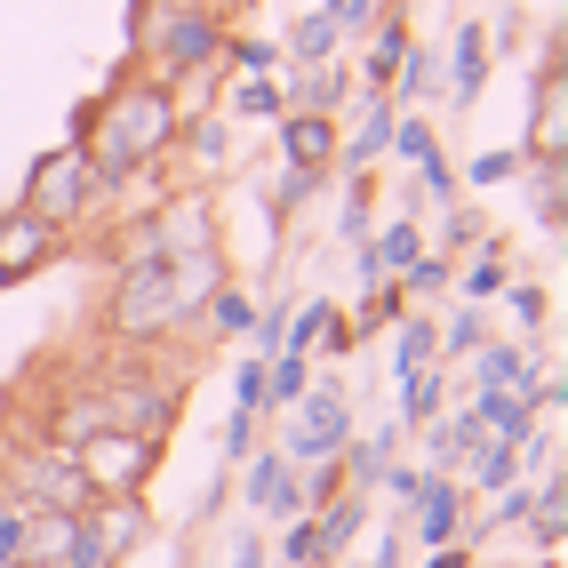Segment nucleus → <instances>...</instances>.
<instances>
[{
  "label": "nucleus",
  "instance_id": "obj_1",
  "mask_svg": "<svg viewBox=\"0 0 568 568\" xmlns=\"http://www.w3.org/2000/svg\"><path fill=\"white\" fill-rule=\"evenodd\" d=\"M97 400H104V425L112 433H144V440H169L176 433V416H184V376L161 368L153 353H112L104 376H89Z\"/></svg>",
  "mask_w": 568,
  "mask_h": 568
},
{
  "label": "nucleus",
  "instance_id": "obj_2",
  "mask_svg": "<svg viewBox=\"0 0 568 568\" xmlns=\"http://www.w3.org/2000/svg\"><path fill=\"white\" fill-rule=\"evenodd\" d=\"M224 24L216 9H153L136 24V72L144 81H161V89H184V81H201V72H216V57H224Z\"/></svg>",
  "mask_w": 568,
  "mask_h": 568
},
{
  "label": "nucleus",
  "instance_id": "obj_3",
  "mask_svg": "<svg viewBox=\"0 0 568 568\" xmlns=\"http://www.w3.org/2000/svg\"><path fill=\"white\" fill-rule=\"evenodd\" d=\"M17 209L24 216H41L49 233H81V224L104 209V184H97V169H89V153H81V136H64L57 153H41L32 161V176H24V193H17Z\"/></svg>",
  "mask_w": 568,
  "mask_h": 568
},
{
  "label": "nucleus",
  "instance_id": "obj_4",
  "mask_svg": "<svg viewBox=\"0 0 568 568\" xmlns=\"http://www.w3.org/2000/svg\"><path fill=\"white\" fill-rule=\"evenodd\" d=\"M0 480H9L32 513H89V505H97L89 473L72 465L64 448H41V440H17L9 457H0Z\"/></svg>",
  "mask_w": 568,
  "mask_h": 568
},
{
  "label": "nucleus",
  "instance_id": "obj_5",
  "mask_svg": "<svg viewBox=\"0 0 568 568\" xmlns=\"http://www.w3.org/2000/svg\"><path fill=\"white\" fill-rule=\"evenodd\" d=\"M520 161H568V57H560V24L545 32V57H537V72H528Z\"/></svg>",
  "mask_w": 568,
  "mask_h": 568
},
{
  "label": "nucleus",
  "instance_id": "obj_6",
  "mask_svg": "<svg viewBox=\"0 0 568 568\" xmlns=\"http://www.w3.org/2000/svg\"><path fill=\"white\" fill-rule=\"evenodd\" d=\"M161 448L169 440H144V433H97V440H81V465L89 473V488L97 497H144V488H153V473H161Z\"/></svg>",
  "mask_w": 568,
  "mask_h": 568
},
{
  "label": "nucleus",
  "instance_id": "obj_7",
  "mask_svg": "<svg viewBox=\"0 0 568 568\" xmlns=\"http://www.w3.org/2000/svg\"><path fill=\"white\" fill-rule=\"evenodd\" d=\"M393 97L385 89H368L345 121H336V176H376V161H385V144H393Z\"/></svg>",
  "mask_w": 568,
  "mask_h": 568
},
{
  "label": "nucleus",
  "instance_id": "obj_8",
  "mask_svg": "<svg viewBox=\"0 0 568 568\" xmlns=\"http://www.w3.org/2000/svg\"><path fill=\"white\" fill-rule=\"evenodd\" d=\"M488 64H497V49H488L480 17H457V32H448V49H440V97H448V112H473L480 104Z\"/></svg>",
  "mask_w": 568,
  "mask_h": 568
},
{
  "label": "nucleus",
  "instance_id": "obj_9",
  "mask_svg": "<svg viewBox=\"0 0 568 568\" xmlns=\"http://www.w3.org/2000/svg\"><path fill=\"white\" fill-rule=\"evenodd\" d=\"M64 256V233H49V224L41 216H24L17 201L9 209H0V281H32V273H49V264Z\"/></svg>",
  "mask_w": 568,
  "mask_h": 568
},
{
  "label": "nucleus",
  "instance_id": "obj_10",
  "mask_svg": "<svg viewBox=\"0 0 568 568\" xmlns=\"http://www.w3.org/2000/svg\"><path fill=\"white\" fill-rule=\"evenodd\" d=\"M241 505L256 513V520H296L305 513V497H296V465L281 457V448H256V457L241 465Z\"/></svg>",
  "mask_w": 568,
  "mask_h": 568
},
{
  "label": "nucleus",
  "instance_id": "obj_11",
  "mask_svg": "<svg viewBox=\"0 0 568 568\" xmlns=\"http://www.w3.org/2000/svg\"><path fill=\"white\" fill-rule=\"evenodd\" d=\"M273 153H281V169L336 176V121L328 112H281L273 121Z\"/></svg>",
  "mask_w": 568,
  "mask_h": 568
},
{
  "label": "nucleus",
  "instance_id": "obj_12",
  "mask_svg": "<svg viewBox=\"0 0 568 568\" xmlns=\"http://www.w3.org/2000/svg\"><path fill=\"white\" fill-rule=\"evenodd\" d=\"M473 497H465V480L457 473H425V488H416V505H408V520H416V537H425V552L433 545H465V513Z\"/></svg>",
  "mask_w": 568,
  "mask_h": 568
},
{
  "label": "nucleus",
  "instance_id": "obj_13",
  "mask_svg": "<svg viewBox=\"0 0 568 568\" xmlns=\"http://www.w3.org/2000/svg\"><path fill=\"white\" fill-rule=\"evenodd\" d=\"M353 64L336 57V64H288L281 72V97H288V112H328V121H345V104H353Z\"/></svg>",
  "mask_w": 568,
  "mask_h": 568
},
{
  "label": "nucleus",
  "instance_id": "obj_14",
  "mask_svg": "<svg viewBox=\"0 0 568 568\" xmlns=\"http://www.w3.org/2000/svg\"><path fill=\"white\" fill-rule=\"evenodd\" d=\"M416 256H425V233H416V216H385V224H376V233L353 248V264H361V288H376V281H400Z\"/></svg>",
  "mask_w": 568,
  "mask_h": 568
},
{
  "label": "nucleus",
  "instance_id": "obj_15",
  "mask_svg": "<svg viewBox=\"0 0 568 568\" xmlns=\"http://www.w3.org/2000/svg\"><path fill=\"white\" fill-rule=\"evenodd\" d=\"M144 537H153V505H144V497H97V505H89V545H97L112 568H121Z\"/></svg>",
  "mask_w": 568,
  "mask_h": 568
},
{
  "label": "nucleus",
  "instance_id": "obj_16",
  "mask_svg": "<svg viewBox=\"0 0 568 568\" xmlns=\"http://www.w3.org/2000/svg\"><path fill=\"white\" fill-rule=\"evenodd\" d=\"M400 440H408L400 425H376V433H353L345 448H336V473H345L353 497H376V480L400 465Z\"/></svg>",
  "mask_w": 568,
  "mask_h": 568
},
{
  "label": "nucleus",
  "instance_id": "obj_17",
  "mask_svg": "<svg viewBox=\"0 0 568 568\" xmlns=\"http://www.w3.org/2000/svg\"><path fill=\"white\" fill-rule=\"evenodd\" d=\"M408 49H416L408 9H385V17L368 24V41H361V72H353V81H361V89H393V72H400Z\"/></svg>",
  "mask_w": 568,
  "mask_h": 568
},
{
  "label": "nucleus",
  "instance_id": "obj_18",
  "mask_svg": "<svg viewBox=\"0 0 568 568\" xmlns=\"http://www.w3.org/2000/svg\"><path fill=\"white\" fill-rule=\"evenodd\" d=\"M537 385H545V368H528V345H488L473 353V393H520V400H537Z\"/></svg>",
  "mask_w": 568,
  "mask_h": 568
},
{
  "label": "nucleus",
  "instance_id": "obj_19",
  "mask_svg": "<svg viewBox=\"0 0 568 568\" xmlns=\"http://www.w3.org/2000/svg\"><path fill=\"white\" fill-rule=\"evenodd\" d=\"M81 520H89V513H24L17 568H64V552L81 545Z\"/></svg>",
  "mask_w": 568,
  "mask_h": 568
},
{
  "label": "nucleus",
  "instance_id": "obj_20",
  "mask_svg": "<svg viewBox=\"0 0 568 568\" xmlns=\"http://www.w3.org/2000/svg\"><path fill=\"white\" fill-rule=\"evenodd\" d=\"M288 416H296L305 433H321L328 448H345V440H353V393L336 385V376H313V385H305V400H296Z\"/></svg>",
  "mask_w": 568,
  "mask_h": 568
},
{
  "label": "nucleus",
  "instance_id": "obj_21",
  "mask_svg": "<svg viewBox=\"0 0 568 568\" xmlns=\"http://www.w3.org/2000/svg\"><path fill=\"white\" fill-rule=\"evenodd\" d=\"M457 473H465V497H473V505H488V497H497V488L528 480V465H520V448H513V440H497V433H488V440L473 448V457H465Z\"/></svg>",
  "mask_w": 568,
  "mask_h": 568
},
{
  "label": "nucleus",
  "instance_id": "obj_22",
  "mask_svg": "<svg viewBox=\"0 0 568 568\" xmlns=\"http://www.w3.org/2000/svg\"><path fill=\"white\" fill-rule=\"evenodd\" d=\"M336 57H345V32H336L328 9L288 17V32H281V72H288V64H336Z\"/></svg>",
  "mask_w": 568,
  "mask_h": 568
},
{
  "label": "nucleus",
  "instance_id": "obj_23",
  "mask_svg": "<svg viewBox=\"0 0 568 568\" xmlns=\"http://www.w3.org/2000/svg\"><path fill=\"white\" fill-rule=\"evenodd\" d=\"M176 153L193 161V169H224L233 161V121L209 104V112H184V129H176Z\"/></svg>",
  "mask_w": 568,
  "mask_h": 568
},
{
  "label": "nucleus",
  "instance_id": "obj_24",
  "mask_svg": "<svg viewBox=\"0 0 568 568\" xmlns=\"http://www.w3.org/2000/svg\"><path fill=\"white\" fill-rule=\"evenodd\" d=\"M393 385H400V376H416V368H433L440 361V328H433V313L425 305H416V313H400L393 328Z\"/></svg>",
  "mask_w": 568,
  "mask_h": 568
},
{
  "label": "nucleus",
  "instance_id": "obj_25",
  "mask_svg": "<svg viewBox=\"0 0 568 568\" xmlns=\"http://www.w3.org/2000/svg\"><path fill=\"white\" fill-rule=\"evenodd\" d=\"M528 209H537V233L560 241V224H568V161H528Z\"/></svg>",
  "mask_w": 568,
  "mask_h": 568
},
{
  "label": "nucleus",
  "instance_id": "obj_26",
  "mask_svg": "<svg viewBox=\"0 0 568 568\" xmlns=\"http://www.w3.org/2000/svg\"><path fill=\"white\" fill-rule=\"evenodd\" d=\"M368 505L376 497H336V505H321L313 513V528H321V560H353V545H361V528H368Z\"/></svg>",
  "mask_w": 568,
  "mask_h": 568
},
{
  "label": "nucleus",
  "instance_id": "obj_27",
  "mask_svg": "<svg viewBox=\"0 0 568 568\" xmlns=\"http://www.w3.org/2000/svg\"><path fill=\"white\" fill-rule=\"evenodd\" d=\"M505 281H513V256H505V241H480V248H473V264H457V281H448V288H457L465 305H497V296H505Z\"/></svg>",
  "mask_w": 568,
  "mask_h": 568
},
{
  "label": "nucleus",
  "instance_id": "obj_28",
  "mask_svg": "<svg viewBox=\"0 0 568 568\" xmlns=\"http://www.w3.org/2000/svg\"><path fill=\"white\" fill-rule=\"evenodd\" d=\"M440 408H448V361H433V368L400 376V416H393L400 433H425V425H433Z\"/></svg>",
  "mask_w": 568,
  "mask_h": 568
},
{
  "label": "nucleus",
  "instance_id": "obj_29",
  "mask_svg": "<svg viewBox=\"0 0 568 568\" xmlns=\"http://www.w3.org/2000/svg\"><path fill=\"white\" fill-rule=\"evenodd\" d=\"M216 72H224V81H273V72H281V41H264V32H224Z\"/></svg>",
  "mask_w": 568,
  "mask_h": 568
},
{
  "label": "nucleus",
  "instance_id": "obj_30",
  "mask_svg": "<svg viewBox=\"0 0 568 568\" xmlns=\"http://www.w3.org/2000/svg\"><path fill=\"white\" fill-rule=\"evenodd\" d=\"M400 313H416L408 296H400V281H376V288H361V305L345 313V328H353V353L368 345V336H385V328H393Z\"/></svg>",
  "mask_w": 568,
  "mask_h": 568
},
{
  "label": "nucleus",
  "instance_id": "obj_31",
  "mask_svg": "<svg viewBox=\"0 0 568 568\" xmlns=\"http://www.w3.org/2000/svg\"><path fill=\"white\" fill-rule=\"evenodd\" d=\"M216 112H224V121H264V129H273L281 112H288V97H281V72H273V81H224Z\"/></svg>",
  "mask_w": 568,
  "mask_h": 568
},
{
  "label": "nucleus",
  "instance_id": "obj_32",
  "mask_svg": "<svg viewBox=\"0 0 568 568\" xmlns=\"http://www.w3.org/2000/svg\"><path fill=\"white\" fill-rule=\"evenodd\" d=\"M305 385H313V361L305 353H273L264 361V416H288L305 400Z\"/></svg>",
  "mask_w": 568,
  "mask_h": 568
},
{
  "label": "nucleus",
  "instance_id": "obj_33",
  "mask_svg": "<svg viewBox=\"0 0 568 568\" xmlns=\"http://www.w3.org/2000/svg\"><path fill=\"white\" fill-rule=\"evenodd\" d=\"M385 161H400V169L416 176L425 161H440V129L425 121V112H393V144H385Z\"/></svg>",
  "mask_w": 568,
  "mask_h": 568
},
{
  "label": "nucleus",
  "instance_id": "obj_34",
  "mask_svg": "<svg viewBox=\"0 0 568 568\" xmlns=\"http://www.w3.org/2000/svg\"><path fill=\"white\" fill-rule=\"evenodd\" d=\"M440 328V361H473L480 345H488V305H448V321H433Z\"/></svg>",
  "mask_w": 568,
  "mask_h": 568
},
{
  "label": "nucleus",
  "instance_id": "obj_35",
  "mask_svg": "<svg viewBox=\"0 0 568 568\" xmlns=\"http://www.w3.org/2000/svg\"><path fill=\"white\" fill-rule=\"evenodd\" d=\"M385 97H393L400 112H416V104H433V97H440V57H433V49H408Z\"/></svg>",
  "mask_w": 568,
  "mask_h": 568
},
{
  "label": "nucleus",
  "instance_id": "obj_36",
  "mask_svg": "<svg viewBox=\"0 0 568 568\" xmlns=\"http://www.w3.org/2000/svg\"><path fill=\"white\" fill-rule=\"evenodd\" d=\"M336 313H345V305H336V296H305V305H288V328H281V353H305V361H313V345L328 336V321H336Z\"/></svg>",
  "mask_w": 568,
  "mask_h": 568
},
{
  "label": "nucleus",
  "instance_id": "obj_37",
  "mask_svg": "<svg viewBox=\"0 0 568 568\" xmlns=\"http://www.w3.org/2000/svg\"><path fill=\"white\" fill-rule=\"evenodd\" d=\"M368 233H376V184H368V176H345V201H336V241L361 248Z\"/></svg>",
  "mask_w": 568,
  "mask_h": 568
},
{
  "label": "nucleus",
  "instance_id": "obj_38",
  "mask_svg": "<svg viewBox=\"0 0 568 568\" xmlns=\"http://www.w3.org/2000/svg\"><path fill=\"white\" fill-rule=\"evenodd\" d=\"M321 184H336V176H305V169H281V184L264 193V216H273V233L296 216V209H313L321 201Z\"/></svg>",
  "mask_w": 568,
  "mask_h": 568
},
{
  "label": "nucleus",
  "instance_id": "obj_39",
  "mask_svg": "<svg viewBox=\"0 0 568 568\" xmlns=\"http://www.w3.org/2000/svg\"><path fill=\"white\" fill-rule=\"evenodd\" d=\"M448 281H457V256H448V248H425V256L400 273V296H408V305H425V296H448Z\"/></svg>",
  "mask_w": 568,
  "mask_h": 568
},
{
  "label": "nucleus",
  "instance_id": "obj_40",
  "mask_svg": "<svg viewBox=\"0 0 568 568\" xmlns=\"http://www.w3.org/2000/svg\"><path fill=\"white\" fill-rule=\"evenodd\" d=\"M201 321H209V336H248V321H256V296L224 281V288L209 296V313H201Z\"/></svg>",
  "mask_w": 568,
  "mask_h": 568
},
{
  "label": "nucleus",
  "instance_id": "obj_41",
  "mask_svg": "<svg viewBox=\"0 0 568 568\" xmlns=\"http://www.w3.org/2000/svg\"><path fill=\"white\" fill-rule=\"evenodd\" d=\"M281 568H328V560H321V528H313V513L281 520Z\"/></svg>",
  "mask_w": 568,
  "mask_h": 568
},
{
  "label": "nucleus",
  "instance_id": "obj_42",
  "mask_svg": "<svg viewBox=\"0 0 568 568\" xmlns=\"http://www.w3.org/2000/svg\"><path fill=\"white\" fill-rule=\"evenodd\" d=\"M520 169H528V161H520V144H497V153H473L457 184H473V193H480V184H513Z\"/></svg>",
  "mask_w": 568,
  "mask_h": 568
},
{
  "label": "nucleus",
  "instance_id": "obj_43",
  "mask_svg": "<svg viewBox=\"0 0 568 568\" xmlns=\"http://www.w3.org/2000/svg\"><path fill=\"white\" fill-rule=\"evenodd\" d=\"M497 305H505V313H513L528 336H537V328H545V313H552V296H545L537 281H505V296H497Z\"/></svg>",
  "mask_w": 568,
  "mask_h": 568
},
{
  "label": "nucleus",
  "instance_id": "obj_44",
  "mask_svg": "<svg viewBox=\"0 0 568 568\" xmlns=\"http://www.w3.org/2000/svg\"><path fill=\"white\" fill-rule=\"evenodd\" d=\"M256 433H264V416H256V408H233V425H224V465H233V473H241V465L256 457V448H264Z\"/></svg>",
  "mask_w": 568,
  "mask_h": 568
},
{
  "label": "nucleus",
  "instance_id": "obj_45",
  "mask_svg": "<svg viewBox=\"0 0 568 568\" xmlns=\"http://www.w3.org/2000/svg\"><path fill=\"white\" fill-rule=\"evenodd\" d=\"M281 328H288V305H281V296H273V305H256V321H248V353L273 361V353H281Z\"/></svg>",
  "mask_w": 568,
  "mask_h": 568
},
{
  "label": "nucleus",
  "instance_id": "obj_46",
  "mask_svg": "<svg viewBox=\"0 0 568 568\" xmlns=\"http://www.w3.org/2000/svg\"><path fill=\"white\" fill-rule=\"evenodd\" d=\"M24 497H17V488L9 480H0V568H17V537H24Z\"/></svg>",
  "mask_w": 568,
  "mask_h": 568
},
{
  "label": "nucleus",
  "instance_id": "obj_47",
  "mask_svg": "<svg viewBox=\"0 0 568 568\" xmlns=\"http://www.w3.org/2000/svg\"><path fill=\"white\" fill-rule=\"evenodd\" d=\"M416 488H425V465H393L385 480H376V497H385L393 513H408V505H416Z\"/></svg>",
  "mask_w": 568,
  "mask_h": 568
},
{
  "label": "nucleus",
  "instance_id": "obj_48",
  "mask_svg": "<svg viewBox=\"0 0 568 568\" xmlns=\"http://www.w3.org/2000/svg\"><path fill=\"white\" fill-rule=\"evenodd\" d=\"M233 408H256V416H264V361H256V353L233 368Z\"/></svg>",
  "mask_w": 568,
  "mask_h": 568
},
{
  "label": "nucleus",
  "instance_id": "obj_49",
  "mask_svg": "<svg viewBox=\"0 0 568 568\" xmlns=\"http://www.w3.org/2000/svg\"><path fill=\"white\" fill-rule=\"evenodd\" d=\"M425 568H473V537H465V545H433Z\"/></svg>",
  "mask_w": 568,
  "mask_h": 568
},
{
  "label": "nucleus",
  "instance_id": "obj_50",
  "mask_svg": "<svg viewBox=\"0 0 568 568\" xmlns=\"http://www.w3.org/2000/svg\"><path fill=\"white\" fill-rule=\"evenodd\" d=\"M233 568H264V537H241L233 545Z\"/></svg>",
  "mask_w": 568,
  "mask_h": 568
},
{
  "label": "nucleus",
  "instance_id": "obj_51",
  "mask_svg": "<svg viewBox=\"0 0 568 568\" xmlns=\"http://www.w3.org/2000/svg\"><path fill=\"white\" fill-rule=\"evenodd\" d=\"M209 9H216L224 24H233V17H248V9H256V0H209Z\"/></svg>",
  "mask_w": 568,
  "mask_h": 568
},
{
  "label": "nucleus",
  "instance_id": "obj_52",
  "mask_svg": "<svg viewBox=\"0 0 568 568\" xmlns=\"http://www.w3.org/2000/svg\"><path fill=\"white\" fill-rule=\"evenodd\" d=\"M0 296H9V281H0Z\"/></svg>",
  "mask_w": 568,
  "mask_h": 568
}]
</instances>
